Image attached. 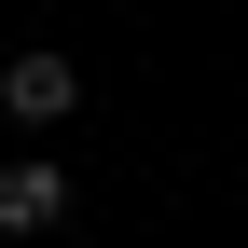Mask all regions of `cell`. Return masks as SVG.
Listing matches in <instances>:
<instances>
[{"label":"cell","mask_w":248,"mask_h":248,"mask_svg":"<svg viewBox=\"0 0 248 248\" xmlns=\"http://www.w3.org/2000/svg\"><path fill=\"white\" fill-rule=\"evenodd\" d=\"M0 110H14L28 138H42V124H69V110H83V69H69V55H55V42H28L14 69H0Z\"/></svg>","instance_id":"1"},{"label":"cell","mask_w":248,"mask_h":248,"mask_svg":"<svg viewBox=\"0 0 248 248\" xmlns=\"http://www.w3.org/2000/svg\"><path fill=\"white\" fill-rule=\"evenodd\" d=\"M69 221V166H55V152H14V166H0V234H55Z\"/></svg>","instance_id":"2"}]
</instances>
